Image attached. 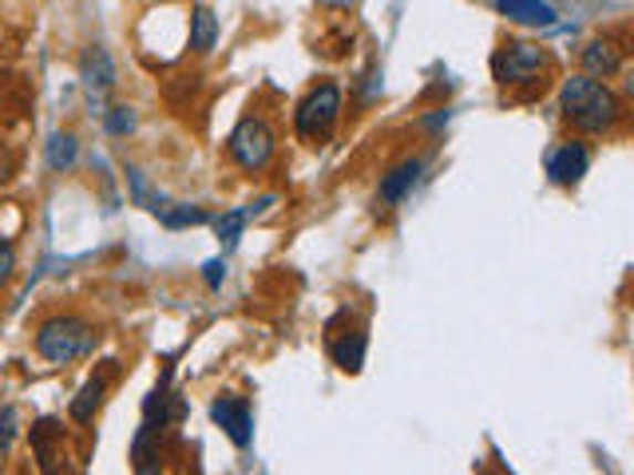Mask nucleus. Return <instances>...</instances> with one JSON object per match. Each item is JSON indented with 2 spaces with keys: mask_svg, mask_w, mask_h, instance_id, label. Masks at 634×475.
<instances>
[{
  "mask_svg": "<svg viewBox=\"0 0 634 475\" xmlns=\"http://www.w3.org/2000/svg\"><path fill=\"white\" fill-rule=\"evenodd\" d=\"M623 99L606 87V80H591L579 72L559 87V119L575 135H611L623 124Z\"/></svg>",
  "mask_w": 634,
  "mask_h": 475,
  "instance_id": "obj_1",
  "label": "nucleus"
},
{
  "mask_svg": "<svg viewBox=\"0 0 634 475\" xmlns=\"http://www.w3.org/2000/svg\"><path fill=\"white\" fill-rule=\"evenodd\" d=\"M95 345H100V325H92L80 314H52L37 325V337H32V349L44 365L52 369H64V365H76L84 357H92Z\"/></svg>",
  "mask_w": 634,
  "mask_h": 475,
  "instance_id": "obj_2",
  "label": "nucleus"
},
{
  "mask_svg": "<svg viewBox=\"0 0 634 475\" xmlns=\"http://www.w3.org/2000/svg\"><path fill=\"white\" fill-rule=\"evenodd\" d=\"M555 60L548 56V48L531 44V40H503L492 56V80L500 87H543V76H551Z\"/></svg>",
  "mask_w": 634,
  "mask_h": 475,
  "instance_id": "obj_3",
  "label": "nucleus"
},
{
  "mask_svg": "<svg viewBox=\"0 0 634 475\" xmlns=\"http://www.w3.org/2000/svg\"><path fill=\"white\" fill-rule=\"evenodd\" d=\"M341 84L337 80H322L298 99L294 107V131L302 142H325L341 119Z\"/></svg>",
  "mask_w": 634,
  "mask_h": 475,
  "instance_id": "obj_4",
  "label": "nucleus"
},
{
  "mask_svg": "<svg viewBox=\"0 0 634 475\" xmlns=\"http://www.w3.org/2000/svg\"><path fill=\"white\" fill-rule=\"evenodd\" d=\"M274 151H278V135L270 127V119H262V115H242L227 139V155L247 175L266 171L274 162Z\"/></svg>",
  "mask_w": 634,
  "mask_h": 475,
  "instance_id": "obj_5",
  "label": "nucleus"
},
{
  "mask_svg": "<svg viewBox=\"0 0 634 475\" xmlns=\"http://www.w3.org/2000/svg\"><path fill=\"white\" fill-rule=\"evenodd\" d=\"M325 349H330L333 365L341 372H361L365 369V352H370V332H365V321L341 309L337 317L325 321Z\"/></svg>",
  "mask_w": 634,
  "mask_h": 475,
  "instance_id": "obj_6",
  "label": "nucleus"
},
{
  "mask_svg": "<svg viewBox=\"0 0 634 475\" xmlns=\"http://www.w3.org/2000/svg\"><path fill=\"white\" fill-rule=\"evenodd\" d=\"M210 420L222 428V436H227L235 447L254 444V409H250L247 397H238V392H218V397L210 400Z\"/></svg>",
  "mask_w": 634,
  "mask_h": 475,
  "instance_id": "obj_7",
  "label": "nucleus"
},
{
  "mask_svg": "<svg viewBox=\"0 0 634 475\" xmlns=\"http://www.w3.org/2000/svg\"><path fill=\"white\" fill-rule=\"evenodd\" d=\"M591 171V147L583 139H568L548 151V179L555 187H579L583 175Z\"/></svg>",
  "mask_w": 634,
  "mask_h": 475,
  "instance_id": "obj_8",
  "label": "nucleus"
},
{
  "mask_svg": "<svg viewBox=\"0 0 634 475\" xmlns=\"http://www.w3.org/2000/svg\"><path fill=\"white\" fill-rule=\"evenodd\" d=\"M112 380H115V361H104V369H95L92 377L80 384L76 397H72V404H67V420H72V424H92L95 412L104 409Z\"/></svg>",
  "mask_w": 634,
  "mask_h": 475,
  "instance_id": "obj_9",
  "label": "nucleus"
},
{
  "mask_svg": "<svg viewBox=\"0 0 634 475\" xmlns=\"http://www.w3.org/2000/svg\"><path fill=\"white\" fill-rule=\"evenodd\" d=\"M80 80H84V92L95 99H104L107 92H115V64H112V52L104 44H87L84 56H80Z\"/></svg>",
  "mask_w": 634,
  "mask_h": 475,
  "instance_id": "obj_10",
  "label": "nucleus"
},
{
  "mask_svg": "<svg viewBox=\"0 0 634 475\" xmlns=\"http://www.w3.org/2000/svg\"><path fill=\"white\" fill-rule=\"evenodd\" d=\"M420 171H425V159H420V155H413V159H401L388 175H381V187H377L381 207H385V210L401 207V202L413 194V187H417Z\"/></svg>",
  "mask_w": 634,
  "mask_h": 475,
  "instance_id": "obj_11",
  "label": "nucleus"
},
{
  "mask_svg": "<svg viewBox=\"0 0 634 475\" xmlns=\"http://www.w3.org/2000/svg\"><path fill=\"white\" fill-rule=\"evenodd\" d=\"M492 9L520 29H555L559 9L551 0H492Z\"/></svg>",
  "mask_w": 634,
  "mask_h": 475,
  "instance_id": "obj_12",
  "label": "nucleus"
},
{
  "mask_svg": "<svg viewBox=\"0 0 634 475\" xmlns=\"http://www.w3.org/2000/svg\"><path fill=\"white\" fill-rule=\"evenodd\" d=\"M579 60H583V76L591 80H611L623 72V48L615 44L611 36H599V40H588L583 44V52H579Z\"/></svg>",
  "mask_w": 634,
  "mask_h": 475,
  "instance_id": "obj_13",
  "label": "nucleus"
},
{
  "mask_svg": "<svg viewBox=\"0 0 634 475\" xmlns=\"http://www.w3.org/2000/svg\"><path fill=\"white\" fill-rule=\"evenodd\" d=\"M29 444L37 452V464L40 472H56V460H60V444H64V424L56 416H44L32 424L29 432Z\"/></svg>",
  "mask_w": 634,
  "mask_h": 475,
  "instance_id": "obj_14",
  "label": "nucleus"
},
{
  "mask_svg": "<svg viewBox=\"0 0 634 475\" xmlns=\"http://www.w3.org/2000/svg\"><path fill=\"white\" fill-rule=\"evenodd\" d=\"M80 162V139L72 131H52L44 142V167L52 175H67Z\"/></svg>",
  "mask_w": 634,
  "mask_h": 475,
  "instance_id": "obj_15",
  "label": "nucleus"
},
{
  "mask_svg": "<svg viewBox=\"0 0 634 475\" xmlns=\"http://www.w3.org/2000/svg\"><path fill=\"white\" fill-rule=\"evenodd\" d=\"M218 17L207 9V4H199V9L190 12V52L195 56H210L218 48Z\"/></svg>",
  "mask_w": 634,
  "mask_h": 475,
  "instance_id": "obj_16",
  "label": "nucleus"
},
{
  "mask_svg": "<svg viewBox=\"0 0 634 475\" xmlns=\"http://www.w3.org/2000/svg\"><path fill=\"white\" fill-rule=\"evenodd\" d=\"M0 107L9 112V124L24 119L32 112V92L20 76H0Z\"/></svg>",
  "mask_w": 634,
  "mask_h": 475,
  "instance_id": "obj_17",
  "label": "nucleus"
},
{
  "mask_svg": "<svg viewBox=\"0 0 634 475\" xmlns=\"http://www.w3.org/2000/svg\"><path fill=\"white\" fill-rule=\"evenodd\" d=\"M127 190H132L135 207L152 210V214H163V210H167V199H163L159 190L152 187V179H147L139 167H127Z\"/></svg>",
  "mask_w": 634,
  "mask_h": 475,
  "instance_id": "obj_18",
  "label": "nucleus"
},
{
  "mask_svg": "<svg viewBox=\"0 0 634 475\" xmlns=\"http://www.w3.org/2000/svg\"><path fill=\"white\" fill-rule=\"evenodd\" d=\"M247 222H250V207L227 210V214H218V219H215V234H218V242H222V250H227V254L238 246V238H242Z\"/></svg>",
  "mask_w": 634,
  "mask_h": 475,
  "instance_id": "obj_19",
  "label": "nucleus"
},
{
  "mask_svg": "<svg viewBox=\"0 0 634 475\" xmlns=\"http://www.w3.org/2000/svg\"><path fill=\"white\" fill-rule=\"evenodd\" d=\"M155 219H159L167 230H183V226H202V222H210V214H207L202 207H183V202H167V210H163V214H155Z\"/></svg>",
  "mask_w": 634,
  "mask_h": 475,
  "instance_id": "obj_20",
  "label": "nucleus"
},
{
  "mask_svg": "<svg viewBox=\"0 0 634 475\" xmlns=\"http://www.w3.org/2000/svg\"><path fill=\"white\" fill-rule=\"evenodd\" d=\"M135 107H124V104H115V107H107L104 112V131L112 135V139H124V135H132L135 131Z\"/></svg>",
  "mask_w": 634,
  "mask_h": 475,
  "instance_id": "obj_21",
  "label": "nucleus"
},
{
  "mask_svg": "<svg viewBox=\"0 0 634 475\" xmlns=\"http://www.w3.org/2000/svg\"><path fill=\"white\" fill-rule=\"evenodd\" d=\"M17 436H20V412L17 404H4V409H0V456H9Z\"/></svg>",
  "mask_w": 634,
  "mask_h": 475,
  "instance_id": "obj_22",
  "label": "nucleus"
},
{
  "mask_svg": "<svg viewBox=\"0 0 634 475\" xmlns=\"http://www.w3.org/2000/svg\"><path fill=\"white\" fill-rule=\"evenodd\" d=\"M12 277H17V246H12V238L0 234V294L9 289Z\"/></svg>",
  "mask_w": 634,
  "mask_h": 475,
  "instance_id": "obj_23",
  "label": "nucleus"
},
{
  "mask_svg": "<svg viewBox=\"0 0 634 475\" xmlns=\"http://www.w3.org/2000/svg\"><path fill=\"white\" fill-rule=\"evenodd\" d=\"M202 282H207V289H218V285L227 282V262H222V257H210L207 266H202Z\"/></svg>",
  "mask_w": 634,
  "mask_h": 475,
  "instance_id": "obj_24",
  "label": "nucleus"
},
{
  "mask_svg": "<svg viewBox=\"0 0 634 475\" xmlns=\"http://www.w3.org/2000/svg\"><path fill=\"white\" fill-rule=\"evenodd\" d=\"M12 175H17V155H12L9 147L0 142V187H4V182H9Z\"/></svg>",
  "mask_w": 634,
  "mask_h": 475,
  "instance_id": "obj_25",
  "label": "nucleus"
},
{
  "mask_svg": "<svg viewBox=\"0 0 634 475\" xmlns=\"http://www.w3.org/2000/svg\"><path fill=\"white\" fill-rule=\"evenodd\" d=\"M318 4H325V9H350V4H357V0H318Z\"/></svg>",
  "mask_w": 634,
  "mask_h": 475,
  "instance_id": "obj_26",
  "label": "nucleus"
}]
</instances>
